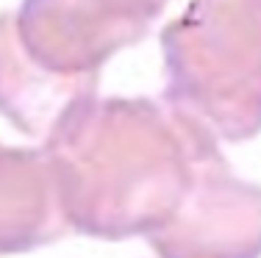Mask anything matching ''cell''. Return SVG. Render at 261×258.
<instances>
[{
  "label": "cell",
  "instance_id": "6da1fadb",
  "mask_svg": "<svg viewBox=\"0 0 261 258\" xmlns=\"http://www.w3.org/2000/svg\"><path fill=\"white\" fill-rule=\"evenodd\" d=\"M72 233L150 239L192 189L228 167L220 139L167 100L109 97L84 106L50 142Z\"/></svg>",
  "mask_w": 261,
  "mask_h": 258
},
{
  "label": "cell",
  "instance_id": "7a4b0ae2",
  "mask_svg": "<svg viewBox=\"0 0 261 258\" xmlns=\"http://www.w3.org/2000/svg\"><path fill=\"white\" fill-rule=\"evenodd\" d=\"M164 95L222 142L261 133V0H189L161 31Z\"/></svg>",
  "mask_w": 261,
  "mask_h": 258
},
{
  "label": "cell",
  "instance_id": "3957f363",
  "mask_svg": "<svg viewBox=\"0 0 261 258\" xmlns=\"http://www.w3.org/2000/svg\"><path fill=\"white\" fill-rule=\"evenodd\" d=\"M170 0H22L11 11L22 53L53 83L95 100L103 64L147 36Z\"/></svg>",
  "mask_w": 261,
  "mask_h": 258
},
{
  "label": "cell",
  "instance_id": "277c9868",
  "mask_svg": "<svg viewBox=\"0 0 261 258\" xmlns=\"http://www.w3.org/2000/svg\"><path fill=\"white\" fill-rule=\"evenodd\" d=\"M147 244L159 258H261V186L231 164L211 172Z\"/></svg>",
  "mask_w": 261,
  "mask_h": 258
},
{
  "label": "cell",
  "instance_id": "5b68a950",
  "mask_svg": "<svg viewBox=\"0 0 261 258\" xmlns=\"http://www.w3.org/2000/svg\"><path fill=\"white\" fill-rule=\"evenodd\" d=\"M70 233L50 153L0 145V255L31 253Z\"/></svg>",
  "mask_w": 261,
  "mask_h": 258
}]
</instances>
